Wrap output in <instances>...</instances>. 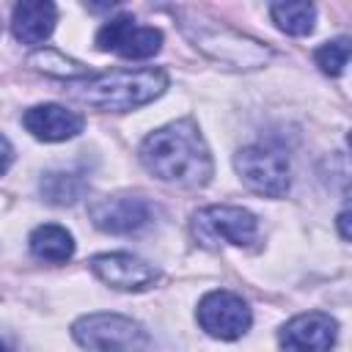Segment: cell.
I'll list each match as a JSON object with an SVG mask.
<instances>
[{"mask_svg":"<svg viewBox=\"0 0 352 352\" xmlns=\"http://www.w3.org/2000/svg\"><path fill=\"white\" fill-rule=\"evenodd\" d=\"M140 162L160 182L179 187H204L212 176V157L192 118L154 129L140 146Z\"/></svg>","mask_w":352,"mask_h":352,"instance_id":"1","label":"cell"},{"mask_svg":"<svg viewBox=\"0 0 352 352\" xmlns=\"http://www.w3.org/2000/svg\"><path fill=\"white\" fill-rule=\"evenodd\" d=\"M168 88V74L162 69H116L99 77H88L82 85L72 88V96L96 110H135L157 99Z\"/></svg>","mask_w":352,"mask_h":352,"instance_id":"2","label":"cell"},{"mask_svg":"<svg viewBox=\"0 0 352 352\" xmlns=\"http://www.w3.org/2000/svg\"><path fill=\"white\" fill-rule=\"evenodd\" d=\"M74 341L85 352H151L148 333L121 314H88L72 327Z\"/></svg>","mask_w":352,"mask_h":352,"instance_id":"3","label":"cell"},{"mask_svg":"<svg viewBox=\"0 0 352 352\" xmlns=\"http://www.w3.org/2000/svg\"><path fill=\"white\" fill-rule=\"evenodd\" d=\"M187 36L195 41L198 50H204L217 63L234 66V69H256L270 60V47H264L256 38H248L228 28H184Z\"/></svg>","mask_w":352,"mask_h":352,"instance_id":"4","label":"cell"},{"mask_svg":"<svg viewBox=\"0 0 352 352\" xmlns=\"http://www.w3.org/2000/svg\"><path fill=\"white\" fill-rule=\"evenodd\" d=\"M192 231L201 245H248L256 239L258 223L242 206H206L192 217Z\"/></svg>","mask_w":352,"mask_h":352,"instance_id":"5","label":"cell"},{"mask_svg":"<svg viewBox=\"0 0 352 352\" xmlns=\"http://www.w3.org/2000/svg\"><path fill=\"white\" fill-rule=\"evenodd\" d=\"M236 173L242 176V182L270 198H280L289 190V162L280 151L264 148V146H250L242 148L234 160Z\"/></svg>","mask_w":352,"mask_h":352,"instance_id":"6","label":"cell"},{"mask_svg":"<svg viewBox=\"0 0 352 352\" xmlns=\"http://www.w3.org/2000/svg\"><path fill=\"white\" fill-rule=\"evenodd\" d=\"M154 204L143 195H104L88 204V214L99 231L135 234L154 220Z\"/></svg>","mask_w":352,"mask_h":352,"instance_id":"7","label":"cell"},{"mask_svg":"<svg viewBox=\"0 0 352 352\" xmlns=\"http://www.w3.org/2000/svg\"><path fill=\"white\" fill-rule=\"evenodd\" d=\"M250 308L248 302L234 294V292H226V289H217V292H209L201 302H198V324L220 338V341H234L239 338L248 327H250Z\"/></svg>","mask_w":352,"mask_h":352,"instance_id":"8","label":"cell"},{"mask_svg":"<svg viewBox=\"0 0 352 352\" xmlns=\"http://www.w3.org/2000/svg\"><path fill=\"white\" fill-rule=\"evenodd\" d=\"M96 47L116 52L121 58H151L162 47V33L157 28H143L132 16H113L96 33Z\"/></svg>","mask_w":352,"mask_h":352,"instance_id":"9","label":"cell"},{"mask_svg":"<svg viewBox=\"0 0 352 352\" xmlns=\"http://www.w3.org/2000/svg\"><path fill=\"white\" fill-rule=\"evenodd\" d=\"M336 333L338 324L333 316L322 311H308L289 319L278 338L283 352H330L336 344Z\"/></svg>","mask_w":352,"mask_h":352,"instance_id":"10","label":"cell"},{"mask_svg":"<svg viewBox=\"0 0 352 352\" xmlns=\"http://www.w3.org/2000/svg\"><path fill=\"white\" fill-rule=\"evenodd\" d=\"M91 270L99 280L121 292H140L157 280V270L132 253H102L91 258Z\"/></svg>","mask_w":352,"mask_h":352,"instance_id":"11","label":"cell"},{"mask_svg":"<svg viewBox=\"0 0 352 352\" xmlns=\"http://www.w3.org/2000/svg\"><path fill=\"white\" fill-rule=\"evenodd\" d=\"M22 124L33 138L58 143V140H69V138L80 135L85 126V118L60 104H36L25 113Z\"/></svg>","mask_w":352,"mask_h":352,"instance_id":"12","label":"cell"},{"mask_svg":"<svg viewBox=\"0 0 352 352\" xmlns=\"http://www.w3.org/2000/svg\"><path fill=\"white\" fill-rule=\"evenodd\" d=\"M14 36L22 44H41L50 38L52 28H55V6L44 3V0H28L19 3L14 8V19H11Z\"/></svg>","mask_w":352,"mask_h":352,"instance_id":"13","label":"cell"},{"mask_svg":"<svg viewBox=\"0 0 352 352\" xmlns=\"http://www.w3.org/2000/svg\"><path fill=\"white\" fill-rule=\"evenodd\" d=\"M30 253L41 261H50V264H63L72 258L74 253V242H72V234L63 228V226H55V223H44L38 226L33 234H30Z\"/></svg>","mask_w":352,"mask_h":352,"instance_id":"14","label":"cell"},{"mask_svg":"<svg viewBox=\"0 0 352 352\" xmlns=\"http://www.w3.org/2000/svg\"><path fill=\"white\" fill-rule=\"evenodd\" d=\"M85 190H88V182L72 170H52V173H44V179H41V195L58 206H69V204L80 201L85 195Z\"/></svg>","mask_w":352,"mask_h":352,"instance_id":"15","label":"cell"},{"mask_svg":"<svg viewBox=\"0 0 352 352\" xmlns=\"http://www.w3.org/2000/svg\"><path fill=\"white\" fill-rule=\"evenodd\" d=\"M275 25L289 36H305L314 30L316 8L311 3H275L270 8Z\"/></svg>","mask_w":352,"mask_h":352,"instance_id":"16","label":"cell"},{"mask_svg":"<svg viewBox=\"0 0 352 352\" xmlns=\"http://www.w3.org/2000/svg\"><path fill=\"white\" fill-rule=\"evenodd\" d=\"M28 63L36 66V69H41V72H47V74H52V77H63V80L91 77V72H88L82 63L66 58L60 50H36V52L28 58Z\"/></svg>","mask_w":352,"mask_h":352,"instance_id":"17","label":"cell"},{"mask_svg":"<svg viewBox=\"0 0 352 352\" xmlns=\"http://www.w3.org/2000/svg\"><path fill=\"white\" fill-rule=\"evenodd\" d=\"M314 58H316V66H319L324 74L338 77V74L344 72L346 60H349V38H336V41L322 44V47L314 52Z\"/></svg>","mask_w":352,"mask_h":352,"instance_id":"18","label":"cell"},{"mask_svg":"<svg viewBox=\"0 0 352 352\" xmlns=\"http://www.w3.org/2000/svg\"><path fill=\"white\" fill-rule=\"evenodd\" d=\"M11 160H14V148H11V143L6 140V135H0V173L8 170Z\"/></svg>","mask_w":352,"mask_h":352,"instance_id":"19","label":"cell"},{"mask_svg":"<svg viewBox=\"0 0 352 352\" xmlns=\"http://www.w3.org/2000/svg\"><path fill=\"white\" fill-rule=\"evenodd\" d=\"M346 220H349V214H346V209L338 214V226H341V236L344 239H349V231H346Z\"/></svg>","mask_w":352,"mask_h":352,"instance_id":"20","label":"cell"},{"mask_svg":"<svg viewBox=\"0 0 352 352\" xmlns=\"http://www.w3.org/2000/svg\"><path fill=\"white\" fill-rule=\"evenodd\" d=\"M0 352H11V349H8V346H6V344H0Z\"/></svg>","mask_w":352,"mask_h":352,"instance_id":"21","label":"cell"}]
</instances>
